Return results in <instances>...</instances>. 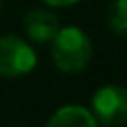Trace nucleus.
<instances>
[{
    "label": "nucleus",
    "instance_id": "1",
    "mask_svg": "<svg viewBox=\"0 0 127 127\" xmlns=\"http://www.w3.org/2000/svg\"><path fill=\"white\" fill-rule=\"evenodd\" d=\"M93 55L91 38L76 26L59 28L51 40V57L55 68L64 74H81L87 70Z\"/></svg>",
    "mask_w": 127,
    "mask_h": 127
},
{
    "label": "nucleus",
    "instance_id": "2",
    "mask_svg": "<svg viewBox=\"0 0 127 127\" xmlns=\"http://www.w3.org/2000/svg\"><path fill=\"white\" fill-rule=\"evenodd\" d=\"M91 114L97 125L121 127L127 123V89L121 85H104L93 93Z\"/></svg>",
    "mask_w": 127,
    "mask_h": 127
},
{
    "label": "nucleus",
    "instance_id": "3",
    "mask_svg": "<svg viewBox=\"0 0 127 127\" xmlns=\"http://www.w3.org/2000/svg\"><path fill=\"white\" fill-rule=\"evenodd\" d=\"M36 53L23 38L6 34L0 36V76L19 78L36 68Z\"/></svg>",
    "mask_w": 127,
    "mask_h": 127
},
{
    "label": "nucleus",
    "instance_id": "4",
    "mask_svg": "<svg viewBox=\"0 0 127 127\" xmlns=\"http://www.w3.org/2000/svg\"><path fill=\"white\" fill-rule=\"evenodd\" d=\"M59 19L47 9H32L30 13L23 17V30L30 42L36 45H47L55 38L59 32Z\"/></svg>",
    "mask_w": 127,
    "mask_h": 127
},
{
    "label": "nucleus",
    "instance_id": "5",
    "mask_svg": "<svg viewBox=\"0 0 127 127\" xmlns=\"http://www.w3.org/2000/svg\"><path fill=\"white\" fill-rule=\"evenodd\" d=\"M47 127H100L91 110L83 106H64L55 110L47 121Z\"/></svg>",
    "mask_w": 127,
    "mask_h": 127
},
{
    "label": "nucleus",
    "instance_id": "6",
    "mask_svg": "<svg viewBox=\"0 0 127 127\" xmlns=\"http://www.w3.org/2000/svg\"><path fill=\"white\" fill-rule=\"evenodd\" d=\"M106 26L112 34L127 36V0H112L106 11Z\"/></svg>",
    "mask_w": 127,
    "mask_h": 127
},
{
    "label": "nucleus",
    "instance_id": "7",
    "mask_svg": "<svg viewBox=\"0 0 127 127\" xmlns=\"http://www.w3.org/2000/svg\"><path fill=\"white\" fill-rule=\"evenodd\" d=\"M42 2L49 6H72L76 2H81V0H42Z\"/></svg>",
    "mask_w": 127,
    "mask_h": 127
}]
</instances>
